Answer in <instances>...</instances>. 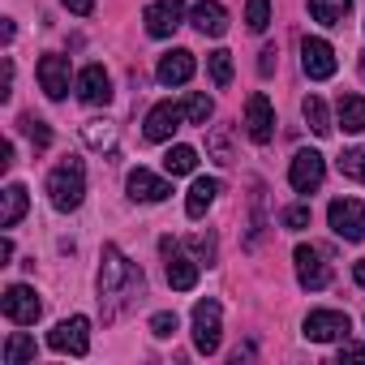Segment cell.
I'll use <instances>...</instances> for the list:
<instances>
[{"label":"cell","instance_id":"6da1fadb","mask_svg":"<svg viewBox=\"0 0 365 365\" xmlns=\"http://www.w3.org/2000/svg\"><path fill=\"white\" fill-rule=\"evenodd\" d=\"M142 292V271L120 254V245H103V267H99V305H103V318L112 322L129 297Z\"/></svg>","mask_w":365,"mask_h":365},{"label":"cell","instance_id":"7a4b0ae2","mask_svg":"<svg viewBox=\"0 0 365 365\" xmlns=\"http://www.w3.org/2000/svg\"><path fill=\"white\" fill-rule=\"evenodd\" d=\"M48 198H52V207L56 211H78L82 207V198H86V163L82 159H61L52 172H48Z\"/></svg>","mask_w":365,"mask_h":365},{"label":"cell","instance_id":"3957f363","mask_svg":"<svg viewBox=\"0 0 365 365\" xmlns=\"http://www.w3.org/2000/svg\"><path fill=\"white\" fill-rule=\"evenodd\" d=\"M220 335H224V305L215 297H207V301L194 305V348L202 356H215L220 352Z\"/></svg>","mask_w":365,"mask_h":365},{"label":"cell","instance_id":"277c9868","mask_svg":"<svg viewBox=\"0 0 365 365\" xmlns=\"http://www.w3.org/2000/svg\"><path fill=\"white\" fill-rule=\"evenodd\" d=\"M0 309H5V318L14 327H35L39 314H43V301H39V292L31 284H9L5 297H0Z\"/></svg>","mask_w":365,"mask_h":365},{"label":"cell","instance_id":"5b68a950","mask_svg":"<svg viewBox=\"0 0 365 365\" xmlns=\"http://www.w3.org/2000/svg\"><path fill=\"white\" fill-rule=\"evenodd\" d=\"M159 254H163L168 284H172L176 292H194V288H198V262L180 254V245H176L172 237H163V241H159Z\"/></svg>","mask_w":365,"mask_h":365},{"label":"cell","instance_id":"8992f818","mask_svg":"<svg viewBox=\"0 0 365 365\" xmlns=\"http://www.w3.org/2000/svg\"><path fill=\"white\" fill-rule=\"evenodd\" d=\"M48 344H52V352L86 356V352H91V322H86L82 314H73V318H65V322H56V327L48 331Z\"/></svg>","mask_w":365,"mask_h":365},{"label":"cell","instance_id":"52a82bcc","mask_svg":"<svg viewBox=\"0 0 365 365\" xmlns=\"http://www.w3.org/2000/svg\"><path fill=\"white\" fill-rule=\"evenodd\" d=\"M292 262H297V279H301V288L322 292V288L331 284V262H327V254H322L318 245H297Z\"/></svg>","mask_w":365,"mask_h":365},{"label":"cell","instance_id":"ba28073f","mask_svg":"<svg viewBox=\"0 0 365 365\" xmlns=\"http://www.w3.org/2000/svg\"><path fill=\"white\" fill-rule=\"evenodd\" d=\"M348 331H352V322L339 309H314L305 318V327H301V335L309 344H335V339H348Z\"/></svg>","mask_w":365,"mask_h":365},{"label":"cell","instance_id":"9c48e42d","mask_svg":"<svg viewBox=\"0 0 365 365\" xmlns=\"http://www.w3.org/2000/svg\"><path fill=\"white\" fill-rule=\"evenodd\" d=\"M327 220H331V232L339 241H361L365 237V207L356 198H335L331 211H327Z\"/></svg>","mask_w":365,"mask_h":365},{"label":"cell","instance_id":"30bf717a","mask_svg":"<svg viewBox=\"0 0 365 365\" xmlns=\"http://www.w3.org/2000/svg\"><path fill=\"white\" fill-rule=\"evenodd\" d=\"M322 176H327V159L318 150H297L292 155V168H288V185L297 194H314L322 185Z\"/></svg>","mask_w":365,"mask_h":365},{"label":"cell","instance_id":"8fae6325","mask_svg":"<svg viewBox=\"0 0 365 365\" xmlns=\"http://www.w3.org/2000/svg\"><path fill=\"white\" fill-rule=\"evenodd\" d=\"M142 22H146V31L155 39H168V35H176L180 22H185V5H180V0H155V5H146Z\"/></svg>","mask_w":365,"mask_h":365},{"label":"cell","instance_id":"7c38bea8","mask_svg":"<svg viewBox=\"0 0 365 365\" xmlns=\"http://www.w3.org/2000/svg\"><path fill=\"white\" fill-rule=\"evenodd\" d=\"M301 69L314 78V82H327L335 73V48L327 39H301Z\"/></svg>","mask_w":365,"mask_h":365},{"label":"cell","instance_id":"4fadbf2b","mask_svg":"<svg viewBox=\"0 0 365 365\" xmlns=\"http://www.w3.org/2000/svg\"><path fill=\"white\" fill-rule=\"evenodd\" d=\"M245 133H250L258 146L275 138V112H271V99H267L262 91L250 95V103H245Z\"/></svg>","mask_w":365,"mask_h":365},{"label":"cell","instance_id":"5bb4252c","mask_svg":"<svg viewBox=\"0 0 365 365\" xmlns=\"http://www.w3.org/2000/svg\"><path fill=\"white\" fill-rule=\"evenodd\" d=\"M35 73H39V86H43L48 99H65V95H69V61H65V56L48 52Z\"/></svg>","mask_w":365,"mask_h":365},{"label":"cell","instance_id":"9a60e30c","mask_svg":"<svg viewBox=\"0 0 365 365\" xmlns=\"http://www.w3.org/2000/svg\"><path fill=\"white\" fill-rule=\"evenodd\" d=\"M78 99L91 103V108H103V103L112 99V78H108L103 65H86V69L78 73Z\"/></svg>","mask_w":365,"mask_h":365},{"label":"cell","instance_id":"2e32d148","mask_svg":"<svg viewBox=\"0 0 365 365\" xmlns=\"http://www.w3.org/2000/svg\"><path fill=\"white\" fill-rule=\"evenodd\" d=\"M125 190H129V198H133V202H163V198L172 194L168 180H163V176H155V172H146V168H133V172H129Z\"/></svg>","mask_w":365,"mask_h":365},{"label":"cell","instance_id":"e0dca14e","mask_svg":"<svg viewBox=\"0 0 365 365\" xmlns=\"http://www.w3.org/2000/svg\"><path fill=\"white\" fill-rule=\"evenodd\" d=\"M194 52H185V48H172L168 56H159V69H155V78L163 82V86H185L190 78H194Z\"/></svg>","mask_w":365,"mask_h":365},{"label":"cell","instance_id":"ac0fdd59","mask_svg":"<svg viewBox=\"0 0 365 365\" xmlns=\"http://www.w3.org/2000/svg\"><path fill=\"white\" fill-rule=\"evenodd\" d=\"M180 120H185V112H180L176 103H155L146 112V142H172V133L180 129Z\"/></svg>","mask_w":365,"mask_h":365},{"label":"cell","instance_id":"d6986e66","mask_svg":"<svg viewBox=\"0 0 365 365\" xmlns=\"http://www.w3.org/2000/svg\"><path fill=\"white\" fill-rule=\"evenodd\" d=\"M190 22L202 31V35H211V39H220L224 31H228V9L220 5V0H198V5L190 9Z\"/></svg>","mask_w":365,"mask_h":365},{"label":"cell","instance_id":"ffe728a7","mask_svg":"<svg viewBox=\"0 0 365 365\" xmlns=\"http://www.w3.org/2000/svg\"><path fill=\"white\" fill-rule=\"evenodd\" d=\"M215 194H220V180H215V176H198L194 185H190V198H185V215H190V220H202V215L211 211Z\"/></svg>","mask_w":365,"mask_h":365},{"label":"cell","instance_id":"44dd1931","mask_svg":"<svg viewBox=\"0 0 365 365\" xmlns=\"http://www.w3.org/2000/svg\"><path fill=\"white\" fill-rule=\"evenodd\" d=\"M0 198H5V207H0V228H18V220H22L26 207H31L26 185H18V180H14V185H5V194H0Z\"/></svg>","mask_w":365,"mask_h":365},{"label":"cell","instance_id":"7402d4cb","mask_svg":"<svg viewBox=\"0 0 365 365\" xmlns=\"http://www.w3.org/2000/svg\"><path fill=\"white\" fill-rule=\"evenodd\" d=\"M335 112H339V125L348 133H361L365 129V95H339Z\"/></svg>","mask_w":365,"mask_h":365},{"label":"cell","instance_id":"603a6c76","mask_svg":"<svg viewBox=\"0 0 365 365\" xmlns=\"http://www.w3.org/2000/svg\"><path fill=\"white\" fill-rule=\"evenodd\" d=\"M348 9H352V0H309V18L322 26H344Z\"/></svg>","mask_w":365,"mask_h":365},{"label":"cell","instance_id":"cb8c5ba5","mask_svg":"<svg viewBox=\"0 0 365 365\" xmlns=\"http://www.w3.org/2000/svg\"><path fill=\"white\" fill-rule=\"evenodd\" d=\"M82 138H86L91 150H103V155L116 150V125H108V120H86L82 125Z\"/></svg>","mask_w":365,"mask_h":365},{"label":"cell","instance_id":"d4e9b609","mask_svg":"<svg viewBox=\"0 0 365 365\" xmlns=\"http://www.w3.org/2000/svg\"><path fill=\"white\" fill-rule=\"evenodd\" d=\"M35 356H39V348H35V339L22 335V331H14L9 344H5V352H0V361H5V365H22V361H35Z\"/></svg>","mask_w":365,"mask_h":365},{"label":"cell","instance_id":"484cf974","mask_svg":"<svg viewBox=\"0 0 365 365\" xmlns=\"http://www.w3.org/2000/svg\"><path fill=\"white\" fill-rule=\"evenodd\" d=\"M163 168H168L172 176H190V172L198 168V150H194V146H168Z\"/></svg>","mask_w":365,"mask_h":365},{"label":"cell","instance_id":"4316f807","mask_svg":"<svg viewBox=\"0 0 365 365\" xmlns=\"http://www.w3.org/2000/svg\"><path fill=\"white\" fill-rule=\"evenodd\" d=\"M301 112H305V125H309L318 138H327V133H331V116H327V103H322L318 95H305Z\"/></svg>","mask_w":365,"mask_h":365},{"label":"cell","instance_id":"83f0119b","mask_svg":"<svg viewBox=\"0 0 365 365\" xmlns=\"http://www.w3.org/2000/svg\"><path fill=\"white\" fill-rule=\"evenodd\" d=\"M207 69H211V82H215L220 91L232 86V52H224V48L211 52V56H207Z\"/></svg>","mask_w":365,"mask_h":365},{"label":"cell","instance_id":"f1b7e54d","mask_svg":"<svg viewBox=\"0 0 365 365\" xmlns=\"http://www.w3.org/2000/svg\"><path fill=\"white\" fill-rule=\"evenodd\" d=\"M180 112H185V120H190V125H207V120H211V112H215V103H211L207 95H198V91H194L185 103H180Z\"/></svg>","mask_w":365,"mask_h":365},{"label":"cell","instance_id":"f546056e","mask_svg":"<svg viewBox=\"0 0 365 365\" xmlns=\"http://www.w3.org/2000/svg\"><path fill=\"white\" fill-rule=\"evenodd\" d=\"M245 26L254 35H262L271 26V0H245Z\"/></svg>","mask_w":365,"mask_h":365},{"label":"cell","instance_id":"4dcf8cb0","mask_svg":"<svg viewBox=\"0 0 365 365\" xmlns=\"http://www.w3.org/2000/svg\"><path fill=\"white\" fill-rule=\"evenodd\" d=\"M339 172H344L348 180H361V185H365V146L344 150V155H339Z\"/></svg>","mask_w":365,"mask_h":365},{"label":"cell","instance_id":"1f68e13d","mask_svg":"<svg viewBox=\"0 0 365 365\" xmlns=\"http://www.w3.org/2000/svg\"><path fill=\"white\" fill-rule=\"evenodd\" d=\"M18 129L35 142V150H48V146H52V129H48L39 116H22V120H18Z\"/></svg>","mask_w":365,"mask_h":365},{"label":"cell","instance_id":"d6a6232c","mask_svg":"<svg viewBox=\"0 0 365 365\" xmlns=\"http://www.w3.org/2000/svg\"><path fill=\"white\" fill-rule=\"evenodd\" d=\"M207 150H211V159H215L220 168H228V163H232V142H228V129H211Z\"/></svg>","mask_w":365,"mask_h":365},{"label":"cell","instance_id":"836d02e7","mask_svg":"<svg viewBox=\"0 0 365 365\" xmlns=\"http://www.w3.org/2000/svg\"><path fill=\"white\" fill-rule=\"evenodd\" d=\"M284 228H288V232L309 228V207H288V211H284Z\"/></svg>","mask_w":365,"mask_h":365},{"label":"cell","instance_id":"e575fe53","mask_svg":"<svg viewBox=\"0 0 365 365\" xmlns=\"http://www.w3.org/2000/svg\"><path fill=\"white\" fill-rule=\"evenodd\" d=\"M172 331H176V314H168V309H163V314H155V318H150V335L168 339Z\"/></svg>","mask_w":365,"mask_h":365},{"label":"cell","instance_id":"d590c367","mask_svg":"<svg viewBox=\"0 0 365 365\" xmlns=\"http://www.w3.org/2000/svg\"><path fill=\"white\" fill-rule=\"evenodd\" d=\"M190 245H194V254H198V262H207V267L215 262V237H194Z\"/></svg>","mask_w":365,"mask_h":365},{"label":"cell","instance_id":"8d00e7d4","mask_svg":"<svg viewBox=\"0 0 365 365\" xmlns=\"http://www.w3.org/2000/svg\"><path fill=\"white\" fill-rule=\"evenodd\" d=\"M258 73H262V78H271V73H275V48H271V43H267V48H262V56H258Z\"/></svg>","mask_w":365,"mask_h":365},{"label":"cell","instance_id":"74e56055","mask_svg":"<svg viewBox=\"0 0 365 365\" xmlns=\"http://www.w3.org/2000/svg\"><path fill=\"white\" fill-rule=\"evenodd\" d=\"M65 9H69V14H78V18H86V14L95 9V0H65Z\"/></svg>","mask_w":365,"mask_h":365},{"label":"cell","instance_id":"f35d334b","mask_svg":"<svg viewBox=\"0 0 365 365\" xmlns=\"http://www.w3.org/2000/svg\"><path fill=\"white\" fill-rule=\"evenodd\" d=\"M339 356H352V361H365V344H348V339H344V348H339Z\"/></svg>","mask_w":365,"mask_h":365},{"label":"cell","instance_id":"ab89813d","mask_svg":"<svg viewBox=\"0 0 365 365\" xmlns=\"http://www.w3.org/2000/svg\"><path fill=\"white\" fill-rule=\"evenodd\" d=\"M9 258H14V241H9V237H5V241H0V267H5V262H9Z\"/></svg>","mask_w":365,"mask_h":365},{"label":"cell","instance_id":"60d3db41","mask_svg":"<svg viewBox=\"0 0 365 365\" xmlns=\"http://www.w3.org/2000/svg\"><path fill=\"white\" fill-rule=\"evenodd\" d=\"M14 35H18V26H14V22H9V18H5V22H0V39H5V43H9V39H14Z\"/></svg>","mask_w":365,"mask_h":365},{"label":"cell","instance_id":"b9f144b4","mask_svg":"<svg viewBox=\"0 0 365 365\" xmlns=\"http://www.w3.org/2000/svg\"><path fill=\"white\" fill-rule=\"evenodd\" d=\"M352 275H356V284H361V288H365V258H361V262H356V267H352Z\"/></svg>","mask_w":365,"mask_h":365},{"label":"cell","instance_id":"7bdbcfd3","mask_svg":"<svg viewBox=\"0 0 365 365\" xmlns=\"http://www.w3.org/2000/svg\"><path fill=\"white\" fill-rule=\"evenodd\" d=\"M361 78H365V52H361Z\"/></svg>","mask_w":365,"mask_h":365}]
</instances>
